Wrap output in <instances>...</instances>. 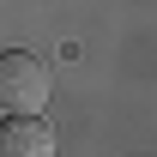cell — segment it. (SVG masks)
I'll use <instances>...</instances> for the list:
<instances>
[{"label":"cell","instance_id":"cell-1","mask_svg":"<svg viewBox=\"0 0 157 157\" xmlns=\"http://www.w3.org/2000/svg\"><path fill=\"white\" fill-rule=\"evenodd\" d=\"M55 97V78L30 48H6L0 55V109L6 115H42Z\"/></svg>","mask_w":157,"mask_h":157},{"label":"cell","instance_id":"cell-2","mask_svg":"<svg viewBox=\"0 0 157 157\" xmlns=\"http://www.w3.org/2000/svg\"><path fill=\"white\" fill-rule=\"evenodd\" d=\"M0 157H55V127L42 115H6L0 121Z\"/></svg>","mask_w":157,"mask_h":157}]
</instances>
